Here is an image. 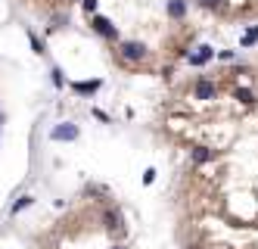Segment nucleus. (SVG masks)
<instances>
[{"label": "nucleus", "mask_w": 258, "mask_h": 249, "mask_svg": "<svg viewBox=\"0 0 258 249\" xmlns=\"http://www.w3.org/2000/svg\"><path fill=\"white\" fill-rule=\"evenodd\" d=\"M122 56L128 59V63H140V59L146 56V47L137 44V41H125V44H122Z\"/></svg>", "instance_id": "f257e3e1"}, {"label": "nucleus", "mask_w": 258, "mask_h": 249, "mask_svg": "<svg viewBox=\"0 0 258 249\" xmlns=\"http://www.w3.org/2000/svg\"><path fill=\"white\" fill-rule=\"evenodd\" d=\"M50 137H53V140H78V125H72V122L56 125L53 131H50Z\"/></svg>", "instance_id": "f03ea898"}, {"label": "nucleus", "mask_w": 258, "mask_h": 249, "mask_svg": "<svg viewBox=\"0 0 258 249\" xmlns=\"http://www.w3.org/2000/svg\"><path fill=\"white\" fill-rule=\"evenodd\" d=\"M93 31H100L103 34V38H109V41H112V38H118V34H115V28H112V22H109V19H103V16H93Z\"/></svg>", "instance_id": "7ed1b4c3"}, {"label": "nucleus", "mask_w": 258, "mask_h": 249, "mask_svg": "<svg viewBox=\"0 0 258 249\" xmlns=\"http://www.w3.org/2000/svg\"><path fill=\"white\" fill-rule=\"evenodd\" d=\"M100 84H103L100 78H97V81H75V84H72V91L87 97V93H97V91H100Z\"/></svg>", "instance_id": "20e7f679"}, {"label": "nucleus", "mask_w": 258, "mask_h": 249, "mask_svg": "<svg viewBox=\"0 0 258 249\" xmlns=\"http://www.w3.org/2000/svg\"><path fill=\"white\" fill-rule=\"evenodd\" d=\"M212 56H215V50L202 44V47H199V50H196V53L190 56V66H202V63H209V59H212Z\"/></svg>", "instance_id": "39448f33"}, {"label": "nucleus", "mask_w": 258, "mask_h": 249, "mask_svg": "<svg viewBox=\"0 0 258 249\" xmlns=\"http://www.w3.org/2000/svg\"><path fill=\"white\" fill-rule=\"evenodd\" d=\"M196 97H199V100H212L215 97V84L212 81H199V84H196Z\"/></svg>", "instance_id": "423d86ee"}, {"label": "nucleus", "mask_w": 258, "mask_h": 249, "mask_svg": "<svg viewBox=\"0 0 258 249\" xmlns=\"http://www.w3.org/2000/svg\"><path fill=\"white\" fill-rule=\"evenodd\" d=\"M184 13H187V3H184V0H171V3H168V16H171V19H180Z\"/></svg>", "instance_id": "0eeeda50"}, {"label": "nucleus", "mask_w": 258, "mask_h": 249, "mask_svg": "<svg viewBox=\"0 0 258 249\" xmlns=\"http://www.w3.org/2000/svg\"><path fill=\"white\" fill-rule=\"evenodd\" d=\"M28 205H34V196H19V200L13 203V209H10V212H13V215H19V212H22V209H28Z\"/></svg>", "instance_id": "6e6552de"}, {"label": "nucleus", "mask_w": 258, "mask_h": 249, "mask_svg": "<svg viewBox=\"0 0 258 249\" xmlns=\"http://www.w3.org/2000/svg\"><path fill=\"white\" fill-rule=\"evenodd\" d=\"M209 159H212V150H205V147L193 150V162H196V165H202V162H209Z\"/></svg>", "instance_id": "1a4fd4ad"}, {"label": "nucleus", "mask_w": 258, "mask_h": 249, "mask_svg": "<svg viewBox=\"0 0 258 249\" xmlns=\"http://www.w3.org/2000/svg\"><path fill=\"white\" fill-rule=\"evenodd\" d=\"M106 227H109V230L118 227V212H106Z\"/></svg>", "instance_id": "9d476101"}, {"label": "nucleus", "mask_w": 258, "mask_h": 249, "mask_svg": "<svg viewBox=\"0 0 258 249\" xmlns=\"http://www.w3.org/2000/svg\"><path fill=\"white\" fill-rule=\"evenodd\" d=\"M255 41H258V28H255V31H246V34H243V47H252Z\"/></svg>", "instance_id": "9b49d317"}, {"label": "nucleus", "mask_w": 258, "mask_h": 249, "mask_svg": "<svg viewBox=\"0 0 258 249\" xmlns=\"http://www.w3.org/2000/svg\"><path fill=\"white\" fill-rule=\"evenodd\" d=\"M28 41H31V50H34V53H44V44H41L34 34H28Z\"/></svg>", "instance_id": "f8f14e48"}, {"label": "nucleus", "mask_w": 258, "mask_h": 249, "mask_svg": "<svg viewBox=\"0 0 258 249\" xmlns=\"http://www.w3.org/2000/svg\"><path fill=\"white\" fill-rule=\"evenodd\" d=\"M199 6H205V10H218L221 0H199Z\"/></svg>", "instance_id": "ddd939ff"}, {"label": "nucleus", "mask_w": 258, "mask_h": 249, "mask_svg": "<svg viewBox=\"0 0 258 249\" xmlns=\"http://www.w3.org/2000/svg\"><path fill=\"white\" fill-rule=\"evenodd\" d=\"M50 75H53V84H56V88H63V72H59V68H53V72H50Z\"/></svg>", "instance_id": "4468645a"}, {"label": "nucleus", "mask_w": 258, "mask_h": 249, "mask_svg": "<svg viewBox=\"0 0 258 249\" xmlns=\"http://www.w3.org/2000/svg\"><path fill=\"white\" fill-rule=\"evenodd\" d=\"M236 97L243 100V103H252V100H255V97H252V93H249V91H236Z\"/></svg>", "instance_id": "2eb2a0df"}, {"label": "nucleus", "mask_w": 258, "mask_h": 249, "mask_svg": "<svg viewBox=\"0 0 258 249\" xmlns=\"http://www.w3.org/2000/svg\"><path fill=\"white\" fill-rule=\"evenodd\" d=\"M152 181H156V171L150 168V171H146V175H143V184H152Z\"/></svg>", "instance_id": "dca6fc26"}, {"label": "nucleus", "mask_w": 258, "mask_h": 249, "mask_svg": "<svg viewBox=\"0 0 258 249\" xmlns=\"http://www.w3.org/2000/svg\"><path fill=\"white\" fill-rule=\"evenodd\" d=\"M221 59H224V63H230V59H234V50H221V53H218Z\"/></svg>", "instance_id": "f3484780"}, {"label": "nucleus", "mask_w": 258, "mask_h": 249, "mask_svg": "<svg viewBox=\"0 0 258 249\" xmlns=\"http://www.w3.org/2000/svg\"><path fill=\"white\" fill-rule=\"evenodd\" d=\"M84 10L93 13V10H97V0H84Z\"/></svg>", "instance_id": "a211bd4d"}, {"label": "nucleus", "mask_w": 258, "mask_h": 249, "mask_svg": "<svg viewBox=\"0 0 258 249\" xmlns=\"http://www.w3.org/2000/svg\"><path fill=\"white\" fill-rule=\"evenodd\" d=\"M115 249H122V246H115Z\"/></svg>", "instance_id": "6ab92c4d"}]
</instances>
